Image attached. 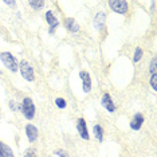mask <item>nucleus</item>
<instances>
[{"label": "nucleus", "instance_id": "nucleus-2", "mask_svg": "<svg viewBox=\"0 0 157 157\" xmlns=\"http://www.w3.org/2000/svg\"><path fill=\"white\" fill-rule=\"evenodd\" d=\"M19 70H20V74L22 77L26 79L27 82H34L35 79V71H34V67L27 62V60H20L19 63Z\"/></svg>", "mask_w": 157, "mask_h": 157}, {"label": "nucleus", "instance_id": "nucleus-8", "mask_svg": "<svg viewBox=\"0 0 157 157\" xmlns=\"http://www.w3.org/2000/svg\"><path fill=\"white\" fill-rule=\"evenodd\" d=\"M77 130L79 133L81 138H83L85 141L89 140V130H87V125H86V121L83 118H78L77 121Z\"/></svg>", "mask_w": 157, "mask_h": 157}, {"label": "nucleus", "instance_id": "nucleus-18", "mask_svg": "<svg viewBox=\"0 0 157 157\" xmlns=\"http://www.w3.org/2000/svg\"><path fill=\"white\" fill-rule=\"evenodd\" d=\"M23 157H38V153L34 148H28L27 151L23 153Z\"/></svg>", "mask_w": 157, "mask_h": 157}, {"label": "nucleus", "instance_id": "nucleus-10", "mask_svg": "<svg viewBox=\"0 0 157 157\" xmlns=\"http://www.w3.org/2000/svg\"><path fill=\"white\" fill-rule=\"evenodd\" d=\"M105 22H106V13L103 11H99L97 15L94 16V22H93V24H94V28L98 31H101L103 26H105Z\"/></svg>", "mask_w": 157, "mask_h": 157}, {"label": "nucleus", "instance_id": "nucleus-22", "mask_svg": "<svg viewBox=\"0 0 157 157\" xmlns=\"http://www.w3.org/2000/svg\"><path fill=\"white\" fill-rule=\"evenodd\" d=\"M17 103L15 102V101H10V108H11V110H13V112H16L17 110Z\"/></svg>", "mask_w": 157, "mask_h": 157}, {"label": "nucleus", "instance_id": "nucleus-12", "mask_svg": "<svg viewBox=\"0 0 157 157\" xmlns=\"http://www.w3.org/2000/svg\"><path fill=\"white\" fill-rule=\"evenodd\" d=\"M65 27L67 31H70V33H74L77 34L78 31H79V24L77 23L75 19H73V17H67L65 20Z\"/></svg>", "mask_w": 157, "mask_h": 157}, {"label": "nucleus", "instance_id": "nucleus-13", "mask_svg": "<svg viewBox=\"0 0 157 157\" xmlns=\"http://www.w3.org/2000/svg\"><path fill=\"white\" fill-rule=\"evenodd\" d=\"M0 155H2V157H15L12 149L3 141H0Z\"/></svg>", "mask_w": 157, "mask_h": 157}, {"label": "nucleus", "instance_id": "nucleus-5", "mask_svg": "<svg viewBox=\"0 0 157 157\" xmlns=\"http://www.w3.org/2000/svg\"><path fill=\"white\" fill-rule=\"evenodd\" d=\"M101 105H102L106 110H108L109 113H114V112H116V108H117V106H116V103H114L112 95H110L109 93H105V94L102 95V98H101Z\"/></svg>", "mask_w": 157, "mask_h": 157}, {"label": "nucleus", "instance_id": "nucleus-7", "mask_svg": "<svg viewBox=\"0 0 157 157\" xmlns=\"http://www.w3.org/2000/svg\"><path fill=\"white\" fill-rule=\"evenodd\" d=\"M79 78L82 79V90L83 93H89L91 90V77L87 71H81Z\"/></svg>", "mask_w": 157, "mask_h": 157}, {"label": "nucleus", "instance_id": "nucleus-23", "mask_svg": "<svg viewBox=\"0 0 157 157\" xmlns=\"http://www.w3.org/2000/svg\"><path fill=\"white\" fill-rule=\"evenodd\" d=\"M4 4L6 6H10V7H13L16 4V2H13V0H4Z\"/></svg>", "mask_w": 157, "mask_h": 157}, {"label": "nucleus", "instance_id": "nucleus-17", "mask_svg": "<svg viewBox=\"0 0 157 157\" xmlns=\"http://www.w3.org/2000/svg\"><path fill=\"white\" fill-rule=\"evenodd\" d=\"M55 105L58 106L59 109H66L67 108V102H66V99H63V98H56Z\"/></svg>", "mask_w": 157, "mask_h": 157}, {"label": "nucleus", "instance_id": "nucleus-3", "mask_svg": "<svg viewBox=\"0 0 157 157\" xmlns=\"http://www.w3.org/2000/svg\"><path fill=\"white\" fill-rule=\"evenodd\" d=\"M35 112H36V109H35L34 101L30 97H26L22 102V113H23L24 118L33 120L35 117Z\"/></svg>", "mask_w": 157, "mask_h": 157}, {"label": "nucleus", "instance_id": "nucleus-19", "mask_svg": "<svg viewBox=\"0 0 157 157\" xmlns=\"http://www.w3.org/2000/svg\"><path fill=\"white\" fill-rule=\"evenodd\" d=\"M156 62H157L156 58H153L151 60V65H149V73H151L152 75H153V74H157V71H156Z\"/></svg>", "mask_w": 157, "mask_h": 157}, {"label": "nucleus", "instance_id": "nucleus-20", "mask_svg": "<svg viewBox=\"0 0 157 157\" xmlns=\"http://www.w3.org/2000/svg\"><path fill=\"white\" fill-rule=\"evenodd\" d=\"M55 155L59 156V157H70L69 153H67L66 151H63V149H58V151H55Z\"/></svg>", "mask_w": 157, "mask_h": 157}, {"label": "nucleus", "instance_id": "nucleus-4", "mask_svg": "<svg viewBox=\"0 0 157 157\" xmlns=\"http://www.w3.org/2000/svg\"><path fill=\"white\" fill-rule=\"evenodd\" d=\"M109 7L113 12L116 13H124L128 12V8H129V4H128L126 0H110L109 2Z\"/></svg>", "mask_w": 157, "mask_h": 157}, {"label": "nucleus", "instance_id": "nucleus-14", "mask_svg": "<svg viewBox=\"0 0 157 157\" xmlns=\"http://www.w3.org/2000/svg\"><path fill=\"white\" fill-rule=\"evenodd\" d=\"M93 133H94V137L97 138L99 142L103 141V134H105V133H103V128L99 124L94 125V128H93Z\"/></svg>", "mask_w": 157, "mask_h": 157}, {"label": "nucleus", "instance_id": "nucleus-6", "mask_svg": "<svg viewBox=\"0 0 157 157\" xmlns=\"http://www.w3.org/2000/svg\"><path fill=\"white\" fill-rule=\"evenodd\" d=\"M46 22L50 26V34H54L55 28L59 26V20L58 17L55 16V13L52 11H47L46 12Z\"/></svg>", "mask_w": 157, "mask_h": 157}, {"label": "nucleus", "instance_id": "nucleus-1", "mask_svg": "<svg viewBox=\"0 0 157 157\" xmlns=\"http://www.w3.org/2000/svg\"><path fill=\"white\" fill-rule=\"evenodd\" d=\"M0 60H2V63L10 71L17 73V70H19V62H17V59L11 54V52H8V51L2 52V54H0Z\"/></svg>", "mask_w": 157, "mask_h": 157}, {"label": "nucleus", "instance_id": "nucleus-11", "mask_svg": "<svg viewBox=\"0 0 157 157\" xmlns=\"http://www.w3.org/2000/svg\"><path fill=\"white\" fill-rule=\"evenodd\" d=\"M144 121H145V118H144V116H142L141 113L134 114L133 118H132V121H130L132 130H140L141 126H142V124H144Z\"/></svg>", "mask_w": 157, "mask_h": 157}, {"label": "nucleus", "instance_id": "nucleus-15", "mask_svg": "<svg viewBox=\"0 0 157 157\" xmlns=\"http://www.w3.org/2000/svg\"><path fill=\"white\" fill-rule=\"evenodd\" d=\"M28 4H30V7L33 10L38 11V10H40V8H43V7H44V2H43V0H38V2H35V0H30V2H28Z\"/></svg>", "mask_w": 157, "mask_h": 157}, {"label": "nucleus", "instance_id": "nucleus-24", "mask_svg": "<svg viewBox=\"0 0 157 157\" xmlns=\"http://www.w3.org/2000/svg\"><path fill=\"white\" fill-rule=\"evenodd\" d=\"M0 157H2V155H0Z\"/></svg>", "mask_w": 157, "mask_h": 157}, {"label": "nucleus", "instance_id": "nucleus-9", "mask_svg": "<svg viewBox=\"0 0 157 157\" xmlns=\"http://www.w3.org/2000/svg\"><path fill=\"white\" fill-rule=\"evenodd\" d=\"M26 136H27V138H28V141L30 142H35L36 141V138H38V136H39L38 128L35 126V125H33V124L26 125Z\"/></svg>", "mask_w": 157, "mask_h": 157}, {"label": "nucleus", "instance_id": "nucleus-21", "mask_svg": "<svg viewBox=\"0 0 157 157\" xmlns=\"http://www.w3.org/2000/svg\"><path fill=\"white\" fill-rule=\"evenodd\" d=\"M156 79H157V75L156 74H153L152 75V78H151V86H152V89L153 90H157V85H156Z\"/></svg>", "mask_w": 157, "mask_h": 157}, {"label": "nucleus", "instance_id": "nucleus-16", "mask_svg": "<svg viewBox=\"0 0 157 157\" xmlns=\"http://www.w3.org/2000/svg\"><path fill=\"white\" fill-rule=\"evenodd\" d=\"M142 55H144V51H142L141 47H137L134 50V55H133V62L134 63H138L142 58Z\"/></svg>", "mask_w": 157, "mask_h": 157}]
</instances>
